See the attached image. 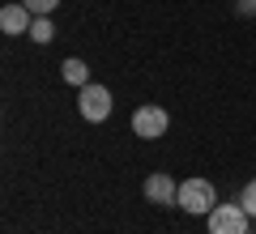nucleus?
Instances as JSON below:
<instances>
[{"label":"nucleus","mask_w":256,"mask_h":234,"mask_svg":"<svg viewBox=\"0 0 256 234\" xmlns=\"http://www.w3.org/2000/svg\"><path fill=\"white\" fill-rule=\"evenodd\" d=\"M214 205H218V192H214L210 179H184L180 183V200H175V209H184V213H192V217H210Z\"/></svg>","instance_id":"nucleus-1"},{"label":"nucleus","mask_w":256,"mask_h":234,"mask_svg":"<svg viewBox=\"0 0 256 234\" xmlns=\"http://www.w3.org/2000/svg\"><path fill=\"white\" fill-rule=\"evenodd\" d=\"M77 111H82V119L86 124H102V119L111 115V90L107 85H82L77 90Z\"/></svg>","instance_id":"nucleus-2"},{"label":"nucleus","mask_w":256,"mask_h":234,"mask_svg":"<svg viewBox=\"0 0 256 234\" xmlns=\"http://www.w3.org/2000/svg\"><path fill=\"white\" fill-rule=\"evenodd\" d=\"M166 128H171V115L154 102L132 111V136H141V141H158V136H166Z\"/></svg>","instance_id":"nucleus-3"},{"label":"nucleus","mask_w":256,"mask_h":234,"mask_svg":"<svg viewBox=\"0 0 256 234\" xmlns=\"http://www.w3.org/2000/svg\"><path fill=\"white\" fill-rule=\"evenodd\" d=\"M210 222V234H248V209L239 205H214V213L205 217Z\"/></svg>","instance_id":"nucleus-4"},{"label":"nucleus","mask_w":256,"mask_h":234,"mask_svg":"<svg viewBox=\"0 0 256 234\" xmlns=\"http://www.w3.org/2000/svg\"><path fill=\"white\" fill-rule=\"evenodd\" d=\"M141 192H146L150 205H162V209H175V200H180V183H175L166 171H154V175L146 179V188H141Z\"/></svg>","instance_id":"nucleus-5"},{"label":"nucleus","mask_w":256,"mask_h":234,"mask_svg":"<svg viewBox=\"0 0 256 234\" xmlns=\"http://www.w3.org/2000/svg\"><path fill=\"white\" fill-rule=\"evenodd\" d=\"M30 26H34V13L26 9V4H22V0H13V4H4V9H0V30H4V34H30Z\"/></svg>","instance_id":"nucleus-6"},{"label":"nucleus","mask_w":256,"mask_h":234,"mask_svg":"<svg viewBox=\"0 0 256 234\" xmlns=\"http://www.w3.org/2000/svg\"><path fill=\"white\" fill-rule=\"evenodd\" d=\"M60 77H64L68 85H77V90L90 85V68H86V60H77V55H68V60L60 64Z\"/></svg>","instance_id":"nucleus-7"},{"label":"nucleus","mask_w":256,"mask_h":234,"mask_svg":"<svg viewBox=\"0 0 256 234\" xmlns=\"http://www.w3.org/2000/svg\"><path fill=\"white\" fill-rule=\"evenodd\" d=\"M30 43H38V47H43V43H52V38H56V26H52V17H34V26H30Z\"/></svg>","instance_id":"nucleus-8"},{"label":"nucleus","mask_w":256,"mask_h":234,"mask_svg":"<svg viewBox=\"0 0 256 234\" xmlns=\"http://www.w3.org/2000/svg\"><path fill=\"white\" fill-rule=\"evenodd\" d=\"M22 4H26L34 17H52V13L60 9V0H22Z\"/></svg>","instance_id":"nucleus-9"},{"label":"nucleus","mask_w":256,"mask_h":234,"mask_svg":"<svg viewBox=\"0 0 256 234\" xmlns=\"http://www.w3.org/2000/svg\"><path fill=\"white\" fill-rule=\"evenodd\" d=\"M239 205L248 209V217H256V179H248V188L239 192Z\"/></svg>","instance_id":"nucleus-10"},{"label":"nucleus","mask_w":256,"mask_h":234,"mask_svg":"<svg viewBox=\"0 0 256 234\" xmlns=\"http://www.w3.org/2000/svg\"><path fill=\"white\" fill-rule=\"evenodd\" d=\"M235 9L244 13V17H256V0H235Z\"/></svg>","instance_id":"nucleus-11"},{"label":"nucleus","mask_w":256,"mask_h":234,"mask_svg":"<svg viewBox=\"0 0 256 234\" xmlns=\"http://www.w3.org/2000/svg\"><path fill=\"white\" fill-rule=\"evenodd\" d=\"M248 234H252V230H248Z\"/></svg>","instance_id":"nucleus-12"}]
</instances>
